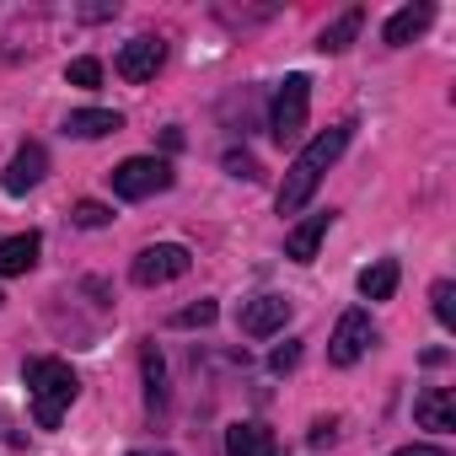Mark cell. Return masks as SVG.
<instances>
[{
  "instance_id": "obj_22",
  "label": "cell",
  "mask_w": 456,
  "mask_h": 456,
  "mask_svg": "<svg viewBox=\"0 0 456 456\" xmlns=\"http://www.w3.org/2000/svg\"><path fill=\"white\" fill-rule=\"evenodd\" d=\"M65 81H70V86H81V92H92V86H102V65H97V60H70Z\"/></svg>"
},
{
  "instance_id": "obj_26",
  "label": "cell",
  "mask_w": 456,
  "mask_h": 456,
  "mask_svg": "<svg viewBox=\"0 0 456 456\" xmlns=\"http://www.w3.org/2000/svg\"><path fill=\"white\" fill-rule=\"evenodd\" d=\"M392 456H451V451H440V445H403V451H392Z\"/></svg>"
},
{
  "instance_id": "obj_11",
  "label": "cell",
  "mask_w": 456,
  "mask_h": 456,
  "mask_svg": "<svg viewBox=\"0 0 456 456\" xmlns=\"http://www.w3.org/2000/svg\"><path fill=\"white\" fill-rule=\"evenodd\" d=\"M413 419H419L424 429L451 435V429H456V392H451V387H424V392L413 397Z\"/></svg>"
},
{
  "instance_id": "obj_20",
  "label": "cell",
  "mask_w": 456,
  "mask_h": 456,
  "mask_svg": "<svg viewBox=\"0 0 456 456\" xmlns=\"http://www.w3.org/2000/svg\"><path fill=\"white\" fill-rule=\"evenodd\" d=\"M429 301H435V322H440V328H456V285L440 280V285L429 290Z\"/></svg>"
},
{
  "instance_id": "obj_12",
  "label": "cell",
  "mask_w": 456,
  "mask_h": 456,
  "mask_svg": "<svg viewBox=\"0 0 456 456\" xmlns=\"http://www.w3.org/2000/svg\"><path fill=\"white\" fill-rule=\"evenodd\" d=\"M225 456H280L274 429L258 424V419H237L232 429H225Z\"/></svg>"
},
{
  "instance_id": "obj_18",
  "label": "cell",
  "mask_w": 456,
  "mask_h": 456,
  "mask_svg": "<svg viewBox=\"0 0 456 456\" xmlns=\"http://www.w3.org/2000/svg\"><path fill=\"white\" fill-rule=\"evenodd\" d=\"M140 370H145V397H151V408L167 397V365H161V354H156V344H145L140 349Z\"/></svg>"
},
{
  "instance_id": "obj_4",
  "label": "cell",
  "mask_w": 456,
  "mask_h": 456,
  "mask_svg": "<svg viewBox=\"0 0 456 456\" xmlns=\"http://www.w3.org/2000/svg\"><path fill=\"white\" fill-rule=\"evenodd\" d=\"M172 177H177V172H172V161H161V156H129V161H118V167L108 172L113 193H118V199H129V204L167 193V188H172Z\"/></svg>"
},
{
  "instance_id": "obj_6",
  "label": "cell",
  "mask_w": 456,
  "mask_h": 456,
  "mask_svg": "<svg viewBox=\"0 0 456 456\" xmlns=\"http://www.w3.org/2000/svg\"><path fill=\"white\" fill-rule=\"evenodd\" d=\"M370 344H376V322H370V312H360V306H354V312H344V317H338V328H333V338H328V360L349 370V365H360V360H365V349H370Z\"/></svg>"
},
{
  "instance_id": "obj_16",
  "label": "cell",
  "mask_w": 456,
  "mask_h": 456,
  "mask_svg": "<svg viewBox=\"0 0 456 456\" xmlns=\"http://www.w3.org/2000/svg\"><path fill=\"white\" fill-rule=\"evenodd\" d=\"M397 280H403L397 258H381V264H370V269L360 274V296H365V301H392V296H397Z\"/></svg>"
},
{
  "instance_id": "obj_3",
  "label": "cell",
  "mask_w": 456,
  "mask_h": 456,
  "mask_svg": "<svg viewBox=\"0 0 456 456\" xmlns=\"http://www.w3.org/2000/svg\"><path fill=\"white\" fill-rule=\"evenodd\" d=\"M306 113H312V81L296 70V76L280 81V92H274V102H269V134H274L280 145H296V140L306 134Z\"/></svg>"
},
{
  "instance_id": "obj_19",
  "label": "cell",
  "mask_w": 456,
  "mask_h": 456,
  "mask_svg": "<svg viewBox=\"0 0 456 456\" xmlns=\"http://www.w3.org/2000/svg\"><path fill=\"white\" fill-rule=\"evenodd\" d=\"M70 220L81 225V232H102V225L113 220V209H108V204H97V199H81V204L70 209Z\"/></svg>"
},
{
  "instance_id": "obj_1",
  "label": "cell",
  "mask_w": 456,
  "mask_h": 456,
  "mask_svg": "<svg viewBox=\"0 0 456 456\" xmlns=\"http://www.w3.org/2000/svg\"><path fill=\"white\" fill-rule=\"evenodd\" d=\"M349 140H354V124H333V129H322L317 140H306V145L296 151V161H290V172H285V183H280V199H274L280 215H301V209L312 204L322 172L349 151Z\"/></svg>"
},
{
  "instance_id": "obj_28",
  "label": "cell",
  "mask_w": 456,
  "mask_h": 456,
  "mask_svg": "<svg viewBox=\"0 0 456 456\" xmlns=\"http://www.w3.org/2000/svg\"><path fill=\"white\" fill-rule=\"evenodd\" d=\"M0 306H6V296H0Z\"/></svg>"
},
{
  "instance_id": "obj_21",
  "label": "cell",
  "mask_w": 456,
  "mask_h": 456,
  "mask_svg": "<svg viewBox=\"0 0 456 456\" xmlns=\"http://www.w3.org/2000/svg\"><path fill=\"white\" fill-rule=\"evenodd\" d=\"M220 317V306L215 301H193V306H183L177 317H172V328H209Z\"/></svg>"
},
{
  "instance_id": "obj_27",
  "label": "cell",
  "mask_w": 456,
  "mask_h": 456,
  "mask_svg": "<svg viewBox=\"0 0 456 456\" xmlns=\"http://www.w3.org/2000/svg\"><path fill=\"white\" fill-rule=\"evenodd\" d=\"M129 456H172V451H129Z\"/></svg>"
},
{
  "instance_id": "obj_10",
  "label": "cell",
  "mask_w": 456,
  "mask_h": 456,
  "mask_svg": "<svg viewBox=\"0 0 456 456\" xmlns=\"http://www.w3.org/2000/svg\"><path fill=\"white\" fill-rule=\"evenodd\" d=\"M328 225H333V209H317V215H306L301 225H290V237H285V258H290V264H312V258H317V248H322V237H328Z\"/></svg>"
},
{
  "instance_id": "obj_15",
  "label": "cell",
  "mask_w": 456,
  "mask_h": 456,
  "mask_svg": "<svg viewBox=\"0 0 456 456\" xmlns=\"http://www.w3.org/2000/svg\"><path fill=\"white\" fill-rule=\"evenodd\" d=\"M118 129H124V113H113V108H76L65 118V134H76V140H102Z\"/></svg>"
},
{
  "instance_id": "obj_7",
  "label": "cell",
  "mask_w": 456,
  "mask_h": 456,
  "mask_svg": "<svg viewBox=\"0 0 456 456\" xmlns=\"http://www.w3.org/2000/svg\"><path fill=\"white\" fill-rule=\"evenodd\" d=\"M167 65V44L161 38H129L124 49H118V76L124 81H156V70Z\"/></svg>"
},
{
  "instance_id": "obj_23",
  "label": "cell",
  "mask_w": 456,
  "mask_h": 456,
  "mask_svg": "<svg viewBox=\"0 0 456 456\" xmlns=\"http://www.w3.org/2000/svg\"><path fill=\"white\" fill-rule=\"evenodd\" d=\"M296 360H301V344H280V349L269 354V370L285 376V370H296Z\"/></svg>"
},
{
  "instance_id": "obj_14",
  "label": "cell",
  "mask_w": 456,
  "mask_h": 456,
  "mask_svg": "<svg viewBox=\"0 0 456 456\" xmlns=\"http://www.w3.org/2000/svg\"><path fill=\"white\" fill-rule=\"evenodd\" d=\"M435 22V6H403V12H392L387 17V28H381V44H392V49H403V44H413L424 28Z\"/></svg>"
},
{
  "instance_id": "obj_2",
  "label": "cell",
  "mask_w": 456,
  "mask_h": 456,
  "mask_svg": "<svg viewBox=\"0 0 456 456\" xmlns=\"http://www.w3.org/2000/svg\"><path fill=\"white\" fill-rule=\"evenodd\" d=\"M22 381H28V392H33V419H38V429H60L65 408H70L76 392H81L76 370H70L65 360H28V365H22Z\"/></svg>"
},
{
  "instance_id": "obj_8",
  "label": "cell",
  "mask_w": 456,
  "mask_h": 456,
  "mask_svg": "<svg viewBox=\"0 0 456 456\" xmlns=\"http://www.w3.org/2000/svg\"><path fill=\"white\" fill-rule=\"evenodd\" d=\"M290 296H258V301H248L242 306V333L248 338H274L285 322H290Z\"/></svg>"
},
{
  "instance_id": "obj_17",
  "label": "cell",
  "mask_w": 456,
  "mask_h": 456,
  "mask_svg": "<svg viewBox=\"0 0 456 456\" xmlns=\"http://www.w3.org/2000/svg\"><path fill=\"white\" fill-rule=\"evenodd\" d=\"M360 22H365V12H344L333 28H322V38H317V49L322 54H344L349 44H354V33H360Z\"/></svg>"
},
{
  "instance_id": "obj_24",
  "label": "cell",
  "mask_w": 456,
  "mask_h": 456,
  "mask_svg": "<svg viewBox=\"0 0 456 456\" xmlns=\"http://www.w3.org/2000/svg\"><path fill=\"white\" fill-rule=\"evenodd\" d=\"M225 172H232V177H248V183H253V177H258V161H253V156H237V151H232V156H225Z\"/></svg>"
},
{
  "instance_id": "obj_5",
  "label": "cell",
  "mask_w": 456,
  "mask_h": 456,
  "mask_svg": "<svg viewBox=\"0 0 456 456\" xmlns=\"http://www.w3.org/2000/svg\"><path fill=\"white\" fill-rule=\"evenodd\" d=\"M188 269H193V253H188L183 242H156V248H145V253L129 264V280H134V285H145V290H156V285L183 280Z\"/></svg>"
},
{
  "instance_id": "obj_9",
  "label": "cell",
  "mask_w": 456,
  "mask_h": 456,
  "mask_svg": "<svg viewBox=\"0 0 456 456\" xmlns=\"http://www.w3.org/2000/svg\"><path fill=\"white\" fill-rule=\"evenodd\" d=\"M44 172H49V151H44V145H22V151L12 156L6 177H0V188H6L12 199H22L28 188H38V183H44Z\"/></svg>"
},
{
  "instance_id": "obj_25",
  "label": "cell",
  "mask_w": 456,
  "mask_h": 456,
  "mask_svg": "<svg viewBox=\"0 0 456 456\" xmlns=\"http://www.w3.org/2000/svg\"><path fill=\"white\" fill-rule=\"evenodd\" d=\"M306 440H312V445H328V440H333V419H317V424H312V435H306Z\"/></svg>"
},
{
  "instance_id": "obj_13",
  "label": "cell",
  "mask_w": 456,
  "mask_h": 456,
  "mask_svg": "<svg viewBox=\"0 0 456 456\" xmlns=\"http://www.w3.org/2000/svg\"><path fill=\"white\" fill-rule=\"evenodd\" d=\"M38 253H44L38 232H17V237H6V242H0V280L28 274V269L38 264Z\"/></svg>"
}]
</instances>
